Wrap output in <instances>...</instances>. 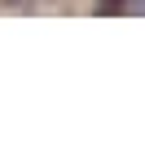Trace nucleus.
<instances>
[{
    "mask_svg": "<svg viewBox=\"0 0 145 150\" xmlns=\"http://www.w3.org/2000/svg\"><path fill=\"white\" fill-rule=\"evenodd\" d=\"M127 9V0H101L97 5V13H123Z\"/></svg>",
    "mask_w": 145,
    "mask_h": 150,
    "instance_id": "nucleus-1",
    "label": "nucleus"
}]
</instances>
